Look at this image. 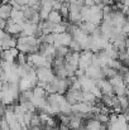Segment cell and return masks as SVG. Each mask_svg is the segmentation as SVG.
I'll return each instance as SVG.
<instances>
[{"label":"cell","instance_id":"1","mask_svg":"<svg viewBox=\"0 0 129 130\" xmlns=\"http://www.w3.org/2000/svg\"><path fill=\"white\" fill-rule=\"evenodd\" d=\"M36 73H37V77H38V81L44 82V84H49L53 81V78L56 77L54 76V72L51 67H41V68H37L36 70Z\"/></svg>","mask_w":129,"mask_h":130},{"label":"cell","instance_id":"2","mask_svg":"<svg viewBox=\"0 0 129 130\" xmlns=\"http://www.w3.org/2000/svg\"><path fill=\"white\" fill-rule=\"evenodd\" d=\"M92 56L94 53L91 51H82L80 53V61H79V70L85 72L86 70L92 64Z\"/></svg>","mask_w":129,"mask_h":130},{"label":"cell","instance_id":"3","mask_svg":"<svg viewBox=\"0 0 129 130\" xmlns=\"http://www.w3.org/2000/svg\"><path fill=\"white\" fill-rule=\"evenodd\" d=\"M96 86L100 88L103 95H110V96L114 95V90H113V86H111L109 80H105V78L97 80L96 81Z\"/></svg>","mask_w":129,"mask_h":130},{"label":"cell","instance_id":"4","mask_svg":"<svg viewBox=\"0 0 129 130\" xmlns=\"http://www.w3.org/2000/svg\"><path fill=\"white\" fill-rule=\"evenodd\" d=\"M85 76H87L91 80H101L103 78V73H101V67L99 66H95V64H91L87 70L85 71Z\"/></svg>","mask_w":129,"mask_h":130},{"label":"cell","instance_id":"5","mask_svg":"<svg viewBox=\"0 0 129 130\" xmlns=\"http://www.w3.org/2000/svg\"><path fill=\"white\" fill-rule=\"evenodd\" d=\"M11 11H13V6L10 4H1L0 5V19L9 20L11 17Z\"/></svg>","mask_w":129,"mask_h":130},{"label":"cell","instance_id":"6","mask_svg":"<svg viewBox=\"0 0 129 130\" xmlns=\"http://www.w3.org/2000/svg\"><path fill=\"white\" fill-rule=\"evenodd\" d=\"M47 20L51 23V24H60V23H62L65 19L62 18V15H61V13L60 11H56V10H52L51 13H49V15H48V18H47Z\"/></svg>","mask_w":129,"mask_h":130},{"label":"cell","instance_id":"7","mask_svg":"<svg viewBox=\"0 0 129 130\" xmlns=\"http://www.w3.org/2000/svg\"><path fill=\"white\" fill-rule=\"evenodd\" d=\"M84 126H85L86 130H100L103 125L97 120H95V119H89V120L85 121Z\"/></svg>","mask_w":129,"mask_h":130},{"label":"cell","instance_id":"8","mask_svg":"<svg viewBox=\"0 0 129 130\" xmlns=\"http://www.w3.org/2000/svg\"><path fill=\"white\" fill-rule=\"evenodd\" d=\"M60 13L62 15L63 19H68V14H70V8H68V3H62V6L60 9Z\"/></svg>","mask_w":129,"mask_h":130},{"label":"cell","instance_id":"9","mask_svg":"<svg viewBox=\"0 0 129 130\" xmlns=\"http://www.w3.org/2000/svg\"><path fill=\"white\" fill-rule=\"evenodd\" d=\"M68 49L71 51V52H82V49H81V45L79 44L77 41H75V39H72L71 41V43L68 44Z\"/></svg>","mask_w":129,"mask_h":130},{"label":"cell","instance_id":"10","mask_svg":"<svg viewBox=\"0 0 129 130\" xmlns=\"http://www.w3.org/2000/svg\"><path fill=\"white\" fill-rule=\"evenodd\" d=\"M94 3H95V5H99V4H101V0H92Z\"/></svg>","mask_w":129,"mask_h":130},{"label":"cell","instance_id":"11","mask_svg":"<svg viewBox=\"0 0 129 130\" xmlns=\"http://www.w3.org/2000/svg\"><path fill=\"white\" fill-rule=\"evenodd\" d=\"M56 1H58V3H65V0H56Z\"/></svg>","mask_w":129,"mask_h":130},{"label":"cell","instance_id":"12","mask_svg":"<svg viewBox=\"0 0 129 130\" xmlns=\"http://www.w3.org/2000/svg\"><path fill=\"white\" fill-rule=\"evenodd\" d=\"M125 51H127V54H128V56H129V47H128V48H127V49H125Z\"/></svg>","mask_w":129,"mask_h":130},{"label":"cell","instance_id":"13","mask_svg":"<svg viewBox=\"0 0 129 130\" xmlns=\"http://www.w3.org/2000/svg\"><path fill=\"white\" fill-rule=\"evenodd\" d=\"M67 1H68V0H67Z\"/></svg>","mask_w":129,"mask_h":130}]
</instances>
